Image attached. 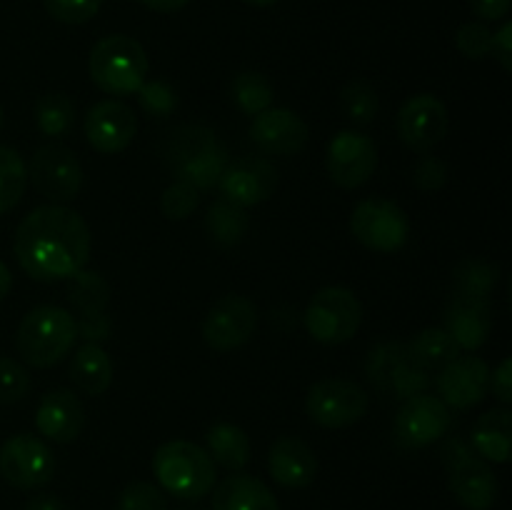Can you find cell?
<instances>
[{
    "label": "cell",
    "instance_id": "cell-41",
    "mask_svg": "<svg viewBox=\"0 0 512 510\" xmlns=\"http://www.w3.org/2000/svg\"><path fill=\"white\" fill-rule=\"evenodd\" d=\"M455 45L470 60H485L493 53V30L485 23H465L458 28Z\"/></svg>",
    "mask_w": 512,
    "mask_h": 510
},
{
    "label": "cell",
    "instance_id": "cell-13",
    "mask_svg": "<svg viewBox=\"0 0 512 510\" xmlns=\"http://www.w3.org/2000/svg\"><path fill=\"white\" fill-rule=\"evenodd\" d=\"M258 328V305L245 295H223L208 310L203 323V340L218 353L240 348Z\"/></svg>",
    "mask_w": 512,
    "mask_h": 510
},
{
    "label": "cell",
    "instance_id": "cell-8",
    "mask_svg": "<svg viewBox=\"0 0 512 510\" xmlns=\"http://www.w3.org/2000/svg\"><path fill=\"white\" fill-rule=\"evenodd\" d=\"M365 373L380 393H388L400 400H408L430 388L428 370L420 368L410 358L408 345L400 343H385L370 350Z\"/></svg>",
    "mask_w": 512,
    "mask_h": 510
},
{
    "label": "cell",
    "instance_id": "cell-43",
    "mask_svg": "<svg viewBox=\"0 0 512 510\" xmlns=\"http://www.w3.org/2000/svg\"><path fill=\"white\" fill-rule=\"evenodd\" d=\"M413 183L425 193H433V190H440L448 183V168L435 155H423L413 168Z\"/></svg>",
    "mask_w": 512,
    "mask_h": 510
},
{
    "label": "cell",
    "instance_id": "cell-2",
    "mask_svg": "<svg viewBox=\"0 0 512 510\" xmlns=\"http://www.w3.org/2000/svg\"><path fill=\"white\" fill-rule=\"evenodd\" d=\"M75 340L78 325L68 310L58 305H38L20 320L15 348L33 368H50L73 350Z\"/></svg>",
    "mask_w": 512,
    "mask_h": 510
},
{
    "label": "cell",
    "instance_id": "cell-10",
    "mask_svg": "<svg viewBox=\"0 0 512 510\" xmlns=\"http://www.w3.org/2000/svg\"><path fill=\"white\" fill-rule=\"evenodd\" d=\"M55 473L53 450L33 433H18L0 448V475L18 490L43 488Z\"/></svg>",
    "mask_w": 512,
    "mask_h": 510
},
{
    "label": "cell",
    "instance_id": "cell-46",
    "mask_svg": "<svg viewBox=\"0 0 512 510\" xmlns=\"http://www.w3.org/2000/svg\"><path fill=\"white\" fill-rule=\"evenodd\" d=\"M493 55L500 60L505 73L512 70V23H503L498 33H493Z\"/></svg>",
    "mask_w": 512,
    "mask_h": 510
},
{
    "label": "cell",
    "instance_id": "cell-28",
    "mask_svg": "<svg viewBox=\"0 0 512 510\" xmlns=\"http://www.w3.org/2000/svg\"><path fill=\"white\" fill-rule=\"evenodd\" d=\"M68 300L78 318H93L105 313L110 303V283L95 270H80L68 278Z\"/></svg>",
    "mask_w": 512,
    "mask_h": 510
},
{
    "label": "cell",
    "instance_id": "cell-12",
    "mask_svg": "<svg viewBox=\"0 0 512 510\" xmlns=\"http://www.w3.org/2000/svg\"><path fill=\"white\" fill-rule=\"evenodd\" d=\"M325 168L330 180L340 188H360L373 178L378 168V145L370 135L358 130H340L328 143Z\"/></svg>",
    "mask_w": 512,
    "mask_h": 510
},
{
    "label": "cell",
    "instance_id": "cell-25",
    "mask_svg": "<svg viewBox=\"0 0 512 510\" xmlns=\"http://www.w3.org/2000/svg\"><path fill=\"white\" fill-rule=\"evenodd\" d=\"M70 380L85 395H103L113 383V363L100 345L85 343L70 360Z\"/></svg>",
    "mask_w": 512,
    "mask_h": 510
},
{
    "label": "cell",
    "instance_id": "cell-37",
    "mask_svg": "<svg viewBox=\"0 0 512 510\" xmlns=\"http://www.w3.org/2000/svg\"><path fill=\"white\" fill-rule=\"evenodd\" d=\"M138 103L150 118H168L178 108V95L165 80H145L138 88Z\"/></svg>",
    "mask_w": 512,
    "mask_h": 510
},
{
    "label": "cell",
    "instance_id": "cell-15",
    "mask_svg": "<svg viewBox=\"0 0 512 510\" xmlns=\"http://www.w3.org/2000/svg\"><path fill=\"white\" fill-rule=\"evenodd\" d=\"M450 423H453V415L448 405L435 395L420 393L403 400L395 415V433L400 443L410 448H425L443 438L450 430Z\"/></svg>",
    "mask_w": 512,
    "mask_h": 510
},
{
    "label": "cell",
    "instance_id": "cell-17",
    "mask_svg": "<svg viewBox=\"0 0 512 510\" xmlns=\"http://www.w3.org/2000/svg\"><path fill=\"white\" fill-rule=\"evenodd\" d=\"M278 183V170L263 155H245V158L228 163L225 173L220 175L218 188L225 200L250 208L273 195Z\"/></svg>",
    "mask_w": 512,
    "mask_h": 510
},
{
    "label": "cell",
    "instance_id": "cell-44",
    "mask_svg": "<svg viewBox=\"0 0 512 510\" xmlns=\"http://www.w3.org/2000/svg\"><path fill=\"white\" fill-rule=\"evenodd\" d=\"M75 325H78V338H83L85 343H95V345L108 340L110 330H113V320L108 318V313L93 315V318H78L75 320Z\"/></svg>",
    "mask_w": 512,
    "mask_h": 510
},
{
    "label": "cell",
    "instance_id": "cell-21",
    "mask_svg": "<svg viewBox=\"0 0 512 510\" xmlns=\"http://www.w3.org/2000/svg\"><path fill=\"white\" fill-rule=\"evenodd\" d=\"M85 425V408L68 388H55L43 395L35 413V428L53 443H73Z\"/></svg>",
    "mask_w": 512,
    "mask_h": 510
},
{
    "label": "cell",
    "instance_id": "cell-40",
    "mask_svg": "<svg viewBox=\"0 0 512 510\" xmlns=\"http://www.w3.org/2000/svg\"><path fill=\"white\" fill-rule=\"evenodd\" d=\"M30 393V375L18 360L0 355V403L10 405Z\"/></svg>",
    "mask_w": 512,
    "mask_h": 510
},
{
    "label": "cell",
    "instance_id": "cell-38",
    "mask_svg": "<svg viewBox=\"0 0 512 510\" xmlns=\"http://www.w3.org/2000/svg\"><path fill=\"white\" fill-rule=\"evenodd\" d=\"M115 510H168V498L158 485L135 480V483L125 485L123 493L118 495Z\"/></svg>",
    "mask_w": 512,
    "mask_h": 510
},
{
    "label": "cell",
    "instance_id": "cell-35",
    "mask_svg": "<svg viewBox=\"0 0 512 510\" xmlns=\"http://www.w3.org/2000/svg\"><path fill=\"white\" fill-rule=\"evenodd\" d=\"M378 93L368 80H350L340 93V110L355 125L373 123L378 115Z\"/></svg>",
    "mask_w": 512,
    "mask_h": 510
},
{
    "label": "cell",
    "instance_id": "cell-39",
    "mask_svg": "<svg viewBox=\"0 0 512 510\" xmlns=\"http://www.w3.org/2000/svg\"><path fill=\"white\" fill-rule=\"evenodd\" d=\"M198 205L200 190H195L185 180H175L173 185H168L163 190V198H160V210H163V215L168 220H185Z\"/></svg>",
    "mask_w": 512,
    "mask_h": 510
},
{
    "label": "cell",
    "instance_id": "cell-24",
    "mask_svg": "<svg viewBox=\"0 0 512 510\" xmlns=\"http://www.w3.org/2000/svg\"><path fill=\"white\" fill-rule=\"evenodd\" d=\"M473 450L490 463H508L512 450V413L493 408L473 425Z\"/></svg>",
    "mask_w": 512,
    "mask_h": 510
},
{
    "label": "cell",
    "instance_id": "cell-32",
    "mask_svg": "<svg viewBox=\"0 0 512 510\" xmlns=\"http://www.w3.org/2000/svg\"><path fill=\"white\" fill-rule=\"evenodd\" d=\"M28 188V165L18 150L0 145V215L13 210Z\"/></svg>",
    "mask_w": 512,
    "mask_h": 510
},
{
    "label": "cell",
    "instance_id": "cell-34",
    "mask_svg": "<svg viewBox=\"0 0 512 510\" xmlns=\"http://www.w3.org/2000/svg\"><path fill=\"white\" fill-rule=\"evenodd\" d=\"M273 98V85H270V80L263 73L248 70V73L235 75L233 100L245 115H253L255 118L263 110L273 108Z\"/></svg>",
    "mask_w": 512,
    "mask_h": 510
},
{
    "label": "cell",
    "instance_id": "cell-18",
    "mask_svg": "<svg viewBox=\"0 0 512 510\" xmlns=\"http://www.w3.org/2000/svg\"><path fill=\"white\" fill-rule=\"evenodd\" d=\"M490 390V368L483 358L463 355L455 358L438 375V393L448 408L468 410L483 403Z\"/></svg>",
    "mask_w": 512,
    "mask_h": 510
},
{
    "label": "cell",
    "instance_id": "cell-31",
    "mask_svg": "<svg viewBox=\"0 0 512 510\" xmlns=\"http://www.w3.org/2000/svg\"><path fill=\"white\" fill-rule=\"evenodd\" d=\"M75 123V105L65 93H48L35 103V125L45 138H63Z\"/></svg>",
    "mask_w": 512,
    "mask_h": 510
},
{
    "label": "cell",
    "instance_id": "cell-19",
    "mask_svg": "<svg viewBox=\"0 0 512 510\" xmlns=\"http://www.w3.org/2000/svg\"><path fill=\"white\" fill-rule=\"evenodd\" d=\"M250 138L263 153L295 155L308 145V125L288 108H268L250 125Z\"/></svg>",
    "mask_w": 512,
    "mask_h": 510
},
{
    "label": "cell",
    "instance_id": "cell-5",
    "mask_svg": "<svg viewBox=\"0 0 512 510\" xmlns=\"http://www.w3.org/2000/svg\"><path fill=\"white\" fill-rule=\"evenodd\" d=\"M303 320L310 338L325 345H340L358 333L363 323V305L350 288L330 285L310 298Z\"/></svg>",
    "mask_w": 512,
    "mask_h": 510
},
{
    "label": "cell",
    "instance_id": "cell-52",
    "mask_svg": "<svg viewBox=\"0 0 512 510\" xmlns=\"http://www.w3.org/2000/svg\"><path fill=\"white\" fill-rule=\"evenodd\" d=\"M0 128H3V105H0Z\"/></svg>",
    "mask_w": 512,
    "mask_h": 510
},
{
    "label": "cell",
    "instance_id": "cell-47",
    "mask_svg": "<svg viewBox=\"0 0 512 510\" xmlns=\"http://www.w3.org/2000/svg\"><path fill=\"white\" fill-rule=\"evenodd\" d=\"M470 8L483 20H500L510 13V0H470Z\"/></svg>",
    "mask_w": 512,
    "mask_h": 510
},
{
    "label": "cell",
    "instance_id": "cell-29",
    "mask_svg": "<svg viewBox=\"0 0 512 510\" xmlns=\"http://www.w3.org/2000/svg\"><path fill=\"white\" fill-rule=\"evenodd\" d=\"M250 228V218L245 208L230 203V200L220 198L210 205L208 215H205V230H208L210 240L223 248L238 245L245 238Z\"/></svg>",
    "mask_w": 512,
    "mask_h": 510
},
{
    "label": "cell",
    "instance_id": "cell-33",
    "mask_svg": "<svg viewBox=\"0 0 512 510\" xmlns=\"http://www.w3.org/2000/svg\"><path fill=\"white\" fill-rule=\"evenodd\" d=\"M500 278L498 265L480 258H468L453 270L455 293L475 295V298H490Z\"/></svg>",
    "mask_w": 512,
    "mask_h": 510
},
{
    "label": "cell",
    "instance_id": "cell-53",
    "mask_svg": "<svg viewBox=\"0 0 512 510\" xmlns=\"http://www.w3.org/2000/svg\"><path fill=\"white\" fill-rule=\"evenodd\" d=\"M180 510H198V508H180Z\"/></svg>",
    "mask_w": 512,
    "mask_h": 510
},
{
    "label": "cell",
    "instance_id": "cell-27",
    "mask_svg": "<svg viewBox=\"0 0 512 510\" xmlns=\"http://www.w3.org/2000/svg\"><path fill=\"white\" fill-rule=\"evenodd\" d=\"M215 145H218V138L205 125H183V128H175L170 133L168 150H165L170 170L175 175H180L193 160H198L200 155L208 153Z\"/></svg>",
    "mask_w": 512,
    "mask_h": 510
},
{
    "label": "cell",
    "instance_id": "cell-30",
    "mask_svg": "<svg viewBox=\"0 0 512 510\" xmlns=\"http://www.w3.org/2000/svg\"><path fill=\"white\" fill-rule=\"evenodd\" d=\"M408 353L420 368L433 370V368H445L448 363H453L460 355L458 343L450 338V333L445 328H425L410 340Z\"/></svg>",
    "mask_w": 512,
    "mask_h": 510
},
{
    "label": "cell",
    "instance_id": "cell-50",
    "mask_svg": "<svg viewBox=\"0 0 512 510\" xmlns=\"http://www.w3.org/2000/svg\"><path fill=\"white\" fill-rule=\"evenodd\" d=\"M13 290V273H10L8 265L0 260V303H3L5 298H8V293Z\"/></svg>",
    "mask_w": 512,
    "mask_h": 510
},
{
    "label": "cell",
    "instance_id": "cell-22",
    "mask_svg": "<svg viewBox=\"0 0 512 510\" xmlns=\"http://www.w3.org/2000/svg\"><path fill=\"white\" fill-rule=\"evenodd\" d=\"M268 470L283 488H308L318 475V458L305 440L280 435L268 453Z\"/></svg>",
    "mask_w": 512,
    "mask_h": 510
},
{
    "label": "cell",
    "instance_id": "cell-23",
    "mask_svg": "<svg viewBox=\"0 0 512 510\" xmlns=\"http://www.w3.org/2000/svg\"><path fill=\"white\" fill-rule=\"evenodd\" d=\"M213 510H280V505L263 480L238 473L215 485Z\"/></svg>",
    "mask_w": 512,
    "mask_h": 510
},
{
    "label": "cell",
    "instance_id": "cell-4",
    "mask_svg": "<svg viewBox=\"0 0 512 510\" xmlns=\"http://www.w3.org/2000/svg\"><path fill=\"white\" fill-rule=\"evenodd\" d=\"M153 473L173 498H205L215 485V463L208 450L190 440H168L153 455Z\"/></svg>",
    "mask_w": 512,
    "mask_h": 510
},
{
    "label": "cell",
    "instance_id": "cell-51",
    "mask_svg": "<svg viewBox=\"0 0 512 510\" xmlns=\"http://www.w3.org/2000/svg\"><path fill=\"white\" fill-rule=\"evenodd\" d=\"M243 3H248V5H255V8H270V5L280 3V0H243Z\"/></svg>",
    "mask_w": 512,
    "mask_h": 510
},
{
    "label": "cell",
    "instance_id": "cell-36",
    "mask_svg": "<svg viewBox=\"0 0 512 510\" xmlns=\"http://www.w3.org/2000/svg\"><path fill=\"white\" fill-rule=\"evenodd\" d=\"M228 163V150L218 143L215 148H210L208 153L200 155L198 160H193V163L178 175V180H185V183L193 185L195 190H208L213 188V185H218L220 175L225 173Z\"/></svg>",
    "mask_w": 512,
    "mask_h": 510
},
{
    "label": "cell",
    "instance_id": "cell-16",
    "mask_svg": "<svg viewBox=\"0 0 512 510\" xmlns=\"http://www.w3.org/2000/svg\"><path fill=\"white\" fill-rule=\"evenodd\" d=\"M138 120L130 105L118 98H105L95 103L85 115V138L90 148L103 155L123 153L135 138Z\"/></svg>",
    "mask_w": 512,
    "mask_h": 510
},
{
    "label": "cell",
    "instance_id": "cell-6",
    "mask_svg": "<svg viewBox=\"0 0 512 510\" xmlns=\"http://www.w3.org/2000/svg\"><path fill=\"white\" fill-rule=\"evenodd\" d=\"M445 460H448V488L463 508L468 510H490L498 500V478L488 460L473 455L468 445L460 440L445 445Z\"/></svg>",
    "mask_w": 512,
    "mask_h": 510
},
{
    "label": "cell",
    "instance_id": "cell-14",
    "mask_svg": "<svg viewBox=\"0 0 512 510\" xmlns=\"http://www.w3.org/2000/svg\"><path fill=\"white\" fill-rule=\"evenodd\" d=\"M448 108L430 93H418L398 110V135L415 153H428L448 133Z\"/></svg>",
    "mask_w": 512,
    "mask_h": 510
},
{
    "label": "cell",
    "instance_id": "cell-49",
    "mask_svg": "<svg viewBox=\"0 0 512 510\" xmlns=\"http://www.w3.org/2000/svg\"><path fill=\"white\" fill-rule=\"evenodd\" d=\"M145 8L155 10V13H178L183 10L190 0H140Z\"/></svg>",
    "mask_w": 512,
    "mask_h": 510
},
{
    "label": "cell",
    "instance_id": "cell-7",
    "mask_svg": "<svg viewBox=\"0 0 512 510\" xmlns=\"http://www.w3.org/2000/svg\"><path fill=\"white\" fill-rule=\"evenodd\" d=\"M355 240L375 253H395L410 238L408 213L388 198H365L350 215Z\"/></svg>",
    "mask_w": 512,
    "mask_h": 510
},
{
    "label": "cell",
    "instance_id": "cell-3",
    "mask_svg": "<svg viewBox=\"0 0 512 510\" xmlns=\"http://www.w3.org/2000/svg\"><path fill=\"white\" fill-rule=\"evenodd\" d=\"M148 68V55L143 45L130 35L120 33L98 40L88 58L90 80L113 98L138 93L140 85L148 80Z\"/></svg>",
    "mask_w": 512,
    "mask_h": 510
},
{
    "label": "cell",
    "instance_id": "cell-9",
    "mask_svg": "<svg viewBox=\"0 0 512 510\" xmlns=\"http://www.w3.org/2000/svg\"><path fill=\"white\" fill-rule=\"evenodd\" d=\"M368 393L355 380L325 378L308 390L305 410L323 428H348L368 413Z\"/></svg>",
    "mask_w": 512,
    "mask_h": 510
},
{
    "label": "cell",
    "instance_id": "cell-20",
    "mask_svg": "<svg viewBox=\"0 0 512 510\" xmlns=\"http://www.w3.org/2000/svg\"><path fill=\"white\" fill-rule=\"evenodd\" d=\"M445 330L460 350H478L493 330V308L488 298L455 293L445 308Z\"/></svg>",
    "mask_w": 512,
    "mask_h": 510
},
{
    "label": "cell",
    "instance_id": "cell-45",
    "mask_svg": "<svg viewBox=\"0 0 512 510\" xmlns=\"http://www.w3.org/2000/svg\"><path fill=\"white\" fill-rule=\"evenodd\" d=\"M490 390L500 403H512V358H505L495 373H490Z\"/></svg>",
    "mask_w": 512,
    "mask_h": 510
},
{
    "label": "cell",
    "instance_id": "cell-48",
    "mask_svg": "<svg viewBox=\"0 0 512 510\" xmlns=\"http://www.w3.org/2000/svg\"><path fill=\"white\" fill-rule=\"evenodd\" d=\"M25 510H65V505L58 495L40 493V495H35V498L28 500Z\"/></svg>",
    "mask_w": 512,
    "mask_h": 510
},
{
    "label": "cell",
    "instance_id": "cell-1",
    "mask_svg": "<svg viewBox=\"0 0 512 510\" xmlns=\"http://www.w3.org/2000/svg\"><path fill=\"white\" fill-rule=\"evenodd\" d=\"M93 235L83 215L68 205H40L20 220L13 238L18 265L40 283L68 280L85 270Z\"/></svg>",
    "mask_w": 512,
    "mask_h": 510
},
{
    "label": "cell",
    "instance_id": "cell-11",
    "mask_svg": "<svg viewBox=\"0 0 512 510\" xmlns=\"http://www.w3.org/2000/svg\"><path fill=\"white\" fill-rule=\"evenodd\" d=\"M28 180L43 198L53 200L55 205H65L80 193L83 168L73 150L50 143L35 150L28 165Z\"/></svg>",
    "mask_w": 512,
    "mask_h": 510
},
{
    "label": "cell",
    "instance_id": "cell-26",
    "mask_svg": "<svg viewBox=\"0 0 512 510\" xmlns=\"http://www.w3.org/2000/svg\"><path fill=\"white\" fill-rule=\"evenodd\" d=\"M208 440V455L213 463L223 465L225 470H243L250 460V438L243 428L233 423H215L205 435Z\"/></svg>",
    "mask_w": 512,
    "mask_h": 510
},
{
    "label": "cell",
    "instance_id": "cell-42",
    "mask_svg": "<svg viewBox=\"0 0 512 510\" xmlns=\"http://www.w3.org/2000/svg\"><path fill=\"white\" fill-rule=\"evenodd\" d=\"M55 20L68 25H83L100 10L103 0H43Z\"/></svg>",
    "mask_w": 512,
    "mask_h": 510
}]
</instances>
